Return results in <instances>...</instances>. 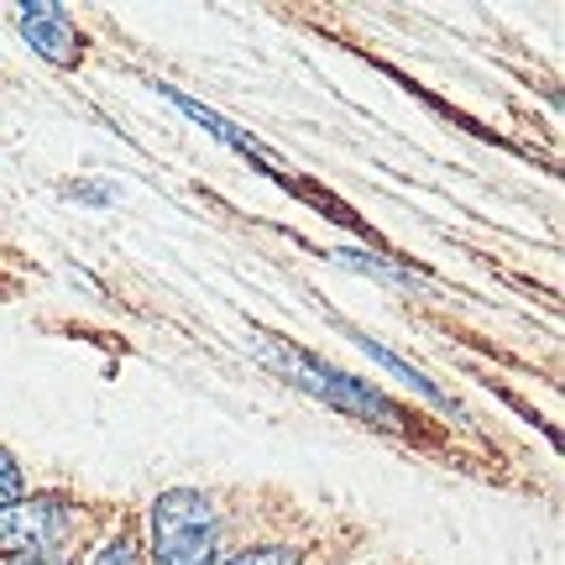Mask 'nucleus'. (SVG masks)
<instances>
[{
  "label": "nucleus",
  "mask_w": 565,
  "mask_h": 565,
  "mask_svg": "<svg viewBox=\"0 0 565 565\" xmlns=\"http://www.w3.org/2000/svg\"><path fill=\"white\" fill-rule=\"evenodd\" d=\"M267 356H273V362H278L299 387H309L315 398H324V404L345 408V414H362V419H383L387 429H398V424H404V414L387 404L383 393L362 387L356 377H345V372H330V366L309 362V356H299V351H267Z\"/></svg>",
  "instance_id": "2"
},
{
  "label": "nucleus",
  "mask_w": 565,
  "mask_h": 565,
  "mask_svg": "<svg viewBox=\"0 0 565 565\" xmlns=\"http://www.w3.org/2000/svg\"><path fill=\"white\" fill-rule=\"evenodd\" d=\"M0 565H58L53 555H6Z\"/></svg>",
  "instance_id": "10"
},
{
  "label": "nucleus",
  "mask_w": 565,
  "mask_h": 565,
  "mask_svg": "<svg viewBox=\"0 0 565 565\" xmlns=\"http://www.w3.org/2000/svg\"><path fill=\"white\" fill-rule=\"evenodd\" d=\"M21 498V466L11 450H0V508H11Z\"/></svg>",
  "instance_id": "8"
},
{
  "label": "nucleus",
  "mask_w": 565,
  "mask_h": 565,
  "mask_svg": "<svg viewBox=\"0 0 565 565\" xmlns=\"http://www.w3.org/2000/svg\"><path fill=\"white\" fill-rule=\"evenodd\" d=\"M225 565H299V550H282V545H267V550H246L236 561Z\"/></svg>",
  "instance_id": "9"
},
{
  "label": "nucleus",
  "mask_w": 565,
  "mask_h": 565,
  "mask_svg": "<svg viewBox=\"0 0 565 565\" xmlns=\"http://www.w3.org/2000/svg\"><path fill=\"white\" fill-rule=\"evenodd\" d=\"M68 508L58 498H17L11 508H0V550L11 555H47L53 545L68 540Z\"/></svg>",
  "instance_id": "3"
},
{
  "label": "nucleus",
  "mask_w": 565,
  "mask_h": 565,
  "mask_svg": "<svg viewBox=\"0 0 565 565\" xmlns=\"http://www.w3.org/2000/svg\"><path fill=\"white\" fill-rule=\"evenodd\" d=\"M362 351H366V356H372V362L393 366V372H404V377H408V383H414V387H419L424 398H435V404H445V393H440V387L429 383V377H424V372H414V366H408L404 356H393V351H387V345H377V341H366V335H362Z\"/></svg>",
  "instance_id": "6"
},
{
  "label": "nucleus",
  "mask_w": 565,
  "mask_h": 565,
  "mask_svg": "<svg viewBox=\"0 0 565 565\" xmlns=\"http://www.w3.org/2000/svg\"><path fill=\"white\" fill-rule=\"evenodd\" d=\"M17 26H21V38L32 42L47 63H63V68H68V63L79 58V32H74L68 11L53 6V0H32V6H21Z\"/></svg>",
  "instance_id": "4"
},
{
  "label": "nucleus",
  "mask_w": 565,
  "mask_h": 565,
  "mask_svg": "<svg viewBox=\"0 0 565 565\" xmlns=\"http://www.w3.org/2000/svg\"><path fill=\"white\" fill-rule=\"evenodd\" d=\"M221 519L215 503L194 487H173L152 503V561L158 565H215Z\"/></svg>",
  "instance_id": "1"
},
{
  "label": "nucleus",
  "mask_w": 565,
  "mask_h": 565,
  "mask_svg": "<svg viewBox=\"0 0 565 565\" xmlns=\"http://www.w3.org/2000/svg\"><path fill=\"white\" fill-rule=\"evenodd\" d=\"M95 565H141V545L121 529V534H116V540L95 555Z\"/></svg>",
  "instance_id": "7"
},
{
  "label": "nucleus",
  "mask_w": 565,
  "mask_h": 565,
  "mask_svg": "<svg viewBox=\"0 0 565 565\" xmlns=\"http://www.w3.org/2000/svg\"><path fill=\"white\" fill-rule=\"evenodd\" d=\"M168 100L179 105V110H183V116H189V121H200L204 131H215V137H221L225 147H236V152H257V141L246 137L242 126H231V121H225V116H215V110H210V105L189 100V95H179V89H168Z\"/></svg>",
  "instance_id": "5"
}]
</instances>
